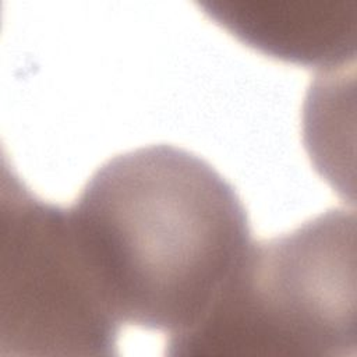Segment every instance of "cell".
I'll return each mask as SVG.
<instances>
[{
    "instance_id": "cell-1",
    "label": "cell",
    "mask_w": 357,
    "mask_h": 357,
    "mask_svg": "<svg viewBox=\"0 0 357 357\" xmlns=\"http://www.w3.org/2000/svg\"><path fill=\"white\" fill-rule=\"evenodd\" d=\"M70 211L117 319L169 336L202 317L252 243L236 188L170 144L106 160Z\"/></svg>"
},
{
    "instance_id": "cell-2",
    "label": "cell",
    "mask_w": 357,
    "mask_h": 357,
    "mask_svg": "<svg viewBox=\"0 0 357 357\" xmlns=\"http://www.w3.org/2000/svg\"><path fill=\"white\" fill-rule=\"evenodd\" d=\"M356 219L333 208L252 241L219 294L167 356L356 354Z\"/></svg>"
},
{
    "instance_id": "cell-3",
    "label": "cell",
    "mask_w": 357,
    "mask_h": 357,
    "mask_svg": "<svg viewBox=\"0 0 357 357\" xmlns=\"http://www.w3.org/2000/svg\"><path fill=\"white\" fill-rule=\"evenodd\" d=\"M110 308L70 206L35 195L4 169L0 211V346L11 356H116Z\"/></svg>"
},
{
    "instance_id": "cell-4",
    "label": "cell",
    "mask_w": 357,
    "mask_h": 357,
    "mask_svg": "<svg viewBox=\"0 0 357 357\" xmlns=\"http://www.w3.org/2000/svg\"><path fill=\"white\" fill-rule=\"evenodd\" d=\"M199 6L266 57L328 71L354 61L357 0H202Z\"/></svg>"
}]
</instances>
